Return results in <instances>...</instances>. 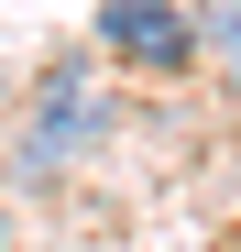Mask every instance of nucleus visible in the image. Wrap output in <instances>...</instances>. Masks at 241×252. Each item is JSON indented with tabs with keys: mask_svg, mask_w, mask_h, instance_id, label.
I'll return each mask as SVG.
<instances>
[{
	"mask_svg": "<svg viewBox=\"0 0 241 252\" xmlns=\"http://www.w3.org/2000/svg\"><path fill=\"white\" fill-rule=\"evenodd\" d=\"M120 132V99L99 88L77 55H55L44 77H33V121H22V176H55V164H77V154H99Z\"/></svg>",
	"mask_w": 241,
	"mask_h": 252,
	"instance_id": "obj_1",
	"label": "nucleus"
},
{
	"mask_svg": "<svg viewBox=\"0 0 241 252\" xmlns=\"http://www.w3.org/2000/svg\"><path fill=\"white\" fill-rule=\"evenodd\" d=\"M99 55L176 88V77H197V11L186 0H99Z\"/></svg>",
	"mask_w": 241,
	"mask_h": 252,
	"instance_id": "obj_2",
	"label": "nucleus"
},
{
	"mask_svg": "<svg viewBox=\"0 0 241 252\" xmlns=\"http://www.w3.org/2000/svg\"><path fill=\"white\" fill-rule=\"evenodd\" d=\"M197 66H219V88L241 99V0H197Z\"/></svg>",
	"mask_w": 241,
	"mask_h": 252,
	"instance_id": "obj_3",
	"label": "nucleus"
},
{
	"mask_svg": "<svg viewBox=\"0 0 241 252\" xmlns=\"http://www.w3.org/2000/svg\"><path fill=\"white\" fill-rule=\"evenodd\" d=\"M0 252H11V208H0Z\"/></svg>",
	"mask_w": 241,
	"mask_h": 252,
	"instance_id": "obj_4",
	"label": "nucleus"
},
{
	"mask_svg": "<svg viewBox=\"0 0 241 252\" xmlns=\"http://www.w3.org/2000/svg\"><path fill=\"white\" fill-rule=\"evenodd\" d=\"M230 252H241V230H230Z\"/></svg>",
	"mask_w": 241,
	"mask_h": 252,
	"instance_id": "obj_5",
	"label": "nucleus"
}]
</instances>
